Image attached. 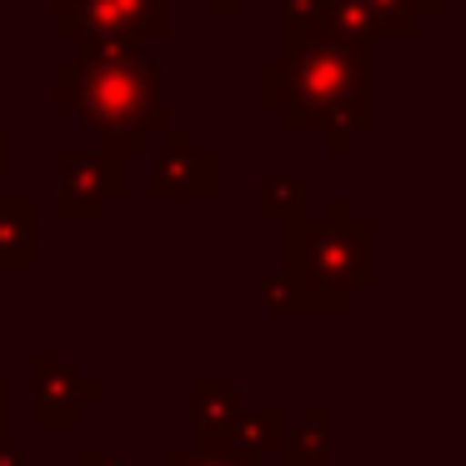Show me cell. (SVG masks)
I'll return each mask as SVG.
<instances>
[{
	"label": "cell",
	"mask_w": 466,
	"mask_h": 466,
	"mask_svg": "<svg viewBox=\"0 0 466 466\" xmlns=\"http://www.w3.org/2000/svg\"><path fill=\"white\" fill-rule=\"evenodd\" d=\"M331 461V406L311 401L301 421H286L281 466H326Z\"/></svg>",
	"instance_id": "10"
},
{
	"label": "cell",
	"mask_w": 466,
	"mask_h": 466,
	"mask_svg": "<svg viewBox=\"0 0 466 466\" xmlns=\"http://www.w3.org/2000/svg\"><path fill=\"white\" fill-rule=\"evenodd\" d=\"M261 306L266 311H306V296H301V286L291 281L286 271H271V276H261Z\"/></svg>",
	"instance_id": "14"
},
{
	"label": "cell",
	"mask_w": 466,
	"mask_h": 466,
	"mask_svg": "<svg viewBox=\"0 0 466 466\" xmlns=\"http://www.w3.org/2000/svg\"><path fill=\"white\" fill-rule=\"evenodd\" d=\"M281 271L301 286L306 311H351L356 291L376 281L371 221H311L296 216L281 226Z\"/></svg>",
	"instance_id": "3"
},
{
	"label": "cell",
	"mask_w": 466,
	"mask_h": 466,
	"mask_svg": "<svg viewBox=\"0 0 466 466\" xmlns=\"http://www.w3.org/2000/svg\"><path fill=\"white\" fill-rule=\"evenodd\" d=\"M76 466H126V446H81Z\"/></svg>",
	"instance_id": "16"
},
{
	"label": "cell",
	"mask_w": 466,
	"mask_h": 466,
	"mask_svg": "<svg viewBox=\"0 0 466 466\" xmlns=\"http://www.w3.org/2000/svg\"><path fill=\"white\" fill-rule=\"evenodd\" d=\"M286 421H291V416H286L281 401L241 406V411H236V421L221 431V446H216V451L246 456V461H266V451H281Z\"/></svg>",
	"instance_id": "8"
},
{
	"label": "cell",
	"mask_w": 466,
	"mask_h": 466,
	"mask_svg": "<svg viewBox=\"0 0 466 466\" xmlns=\"http://www.w3.org/2000/svg\"><path fill=\"white\" fill-rule=\"evenodd\" d=\"M56 106L101 136V151L136 156L171 131L166 71L141 51H81L56 66Z\"/></svg>",
	"instance_id": "2"
},
{
	"label": "cell",
	"mask_w": 466,
	"mask_h": 466,
	"mask_svg": "<svg viewBox=\"0 0 466 466\" xmlns=\"http://www.w3.org/2000/svg\"><path fill=\"white\" fill-rule=\"evenodd\" d=\"M241 411V396L231 386H216V381H196L191 386V451H216L221 446V431L236 421Z\"/></svg>",
	"instance_id": "9"
},
{
	"label": "cell",
	"mask_w": 466,
	"mask_h": 466,
	"mask_svg": "<svg viewBox=\"0 0 466 466\" xmlns=\"http://www.w3.org/2000/svg\"><path fill=\"white\" fill-rule=\"evenodd\" d=\"M381 25V41H416L426 21L446 11V0H366Z\"/></svg>",
	"instance_id": "12"
},
{
	"label": "cell",
	"mask_w": 466,
	"mask_h": 466,
	"mask_svg": "<svg viewBox=\"0 0 466 466\" xmlns=\"http://www.w3.org/2000/svg\"><path fill=\"white\" fill-rule=\"evenodd\" d=\"M146 196H151V201H176V196L211 201V196H216V156L201 151L186 126H171L166 141L156 146V156H151Z\"/></svg>",
	"instance_id": "7"
},
{
	"label": "cell",
	"mask_w": 466,
	"mask_h": 466,
	"mask_svg": "<svg viewBox=\"0 0 466 466\" xmlns=\"http://www.w3.org/2000/svg\"><path fill=\"white\" fill-rule=\"evenodd\" d=\"M56 221H96L111 201L126 196V156L116 151H56Z\"/></svg>",
	"instance_id": "5"
},
{
	"label": "cell",
	"mask_w": 466,
	"mask_h": 466,
	"mask_svg": "<svg viewBox=\"0 0 466 466\" xmlns=\"http://www.w3.org/2000/svg\"><path fill=\"white\" fill-rule=\"evenodd\" d=\"M106 386L81 376L76 366L56 361V356H35L31 361V416L46 431H71L81 421L86 406H101Z\"/></svg>",
	"instance_id": "6"
},
{
	"label": "cell",
	"mask_w": 466,
	"mask_h": 466,
	"mask_svg": "<svg viewBox=\"0 0 466 466\" xmlns=\"http://www.w3.org/2000/svg\"><path fill=\"white\" fill-rule=\"evenodd\" d=\"M0 466H31V456H25V446L0 441Z\"/></svg>",
	"instance_id": "18"
},
{
	"label": "cell",
	"mask_w": 466,
	"mask_h": 466,
	"mask_svg": "<svg viewBox=\"0 0 466 466\" xmlns=\"http://www.w3.org/2000/svg\"><path fill=\"white\" fill-rule=\"evenodd\" d=\"M35 261V201L0 196V271H25Z\"/></svg>",
	"instance_id": "11"
},
{
	"label": "cell",
	"mask_w": 466,
	"mask_h": 466,
	"mask_svg": "<svg viewBox=\"0 0 466 466\" xmlns=\"http://www.w3.org/2000/svg\"><path fill=\"white\" fill-rule=\"evenodd\" d=\"M56 35L76 51H141L171 35V0H56Z\"/></svg>",
	"instance_id": "4"
},
{
	"label": "cell",
	"mask_w": 466,
	"mask_h": 466,
	"mask_svg": "<svg viewBox=\"0 0 466 466\" xmlns=\"http://www.w3.org/2000/svg\"><path fill=\"white\" fill-rule=\"evenodd\" d=\"M256 216L271 226H286L296 216H311V196H306V181H291V176H261V201H256Z\"/></svg>",
	"instance_id": "13"
},
{
	"label": "cell",
	"mask_w": 466,
	"mask_h": 466,
	"mask_svg": "<svg viewBox=\"0 0 466 466\" xmlns=\"http://www.w3.org/2000/svg\"><path fill=\"white\" fill-rule=\"evenodd\" d=\"M351 201H346V196H331V216H326V221H351Z\"/></svg>",
	"instance_id": "20"
},
{
	"label": "cell",
	"mask_w": 466,
	"mask_h": 466,
	"mask_svg": "<svg viewBox=\"0 0 466 466\" xmlns=\"http://www.w3.org/2000/svg\"><path fill=\"white\" fill-rule=\"evenodd\" d=\"M5 426H11V386L0 381V441H11V436H5Z\"/></svg>",
	"instance_id": "19"
},
{
	"label": "cell",
	"mask_w": 466,
	"mask_h": 466,
	"mask_svg": "<svg viewBox=\"0 0 466 466\" xmlns=\"http://www.w3.org/2000/svg\"><path fill=\"white\" fill-rule=\"evenodd\" d=\"M261 106L281 116L286 131H371L376 91H371V46L341 41L316 15L286 11L281 56L256 76Z\"/></svg>",
	"instance_id": "1"
},
{
	"label": "cell",
	"mask_w": 466,
	"mask_h": 466,
	"mask_svg": "<svg viewBox=\"0 0 466 466\" xmlns=\"http://www.w3.org/2000/svg\"><path fill=\"white\" fill-rule=\"evenodd\" d=\"M211 11L221 15V21H231V15L241 11V0H211Z\"/></svg>",
	"instance_id": "22"
},
{
	"label": "cell",
	"mask_w": 466,
	"mask_h": 466,
	"mask_svg": "<svg viewBox=\"0 0 466 466\" xmlns=\"http://www.w3.org/2000/svg\"><path fill=\"white\" fill-rule=\"evenodd\" d=\"M0 176H11V131L0 126Z\"/></svg>",
	"instance_id": "21"
},
{
	"label": "cell",
	"mask_w": 466,
	"mask_h": 466,
	"mask_svg": "<svg viewBox=\"0 0 466 466\" xmlns=\"http://www.w3.org/2000/svg\"><path fill=\"white\" fill-rule=\"evenodd\" d=\"M166 466H261V461H246V456H231V451H191V446H171Z\"/></svg>",
	"instance_id": "15"
},
{
	"label": "cell",
	"mask_w": 466,
	"mask_h": 466,
	"mask_svg": "<svg viewBox=\"0 0 466 466\" xmlns=\"http://www.w3.org/2000/svg\"><path fill=\"white\" fill-rule=\"evenodd\" d=\"M326 146H331L336 156H346L356 146V131H346V126H331V131H326Z\"/></svg>",
	"instance_id": "17"
}]
</instances>
